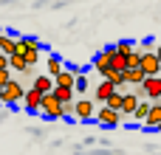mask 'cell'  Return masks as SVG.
<instances>
[{"mask_svg": "<svg viewBox=\"0 0 161 155\" xmlns=\"http://www.w3.org/2000/svg\"><path fill=\"white\" fill-rule=\"evenodd\" d=\"M23 82L20 79H8L6 85H3V93H0V104L3 107H17L20 104V99H23Z\"/></svg>", "mask_w": 161, "mask_h": 155, "instance_id": "obj_1", "label": "cell"}, {"mask_svg": "<svg viewBox=\"0 0 161 155\" xmlns=\"http://www.w3.org/2000/svg\"><path fill=\"white\" fill-rule=\"evenodd\" d=\"M40 116H45L48 121H57V119H62V104L54 99V93L48 90V93H42V99H40V110H37Z\"/></svg>", "mask_w": 161, "mask_h": 155, "instance_id": "obj_2", "label": "cell"}, {"mask_svg": "<svg viewBox=\"0 0 161 155\" xmlns=\"http://www.w3.org/2000/svg\"><path fill=\"white\" fill-rule=\"evenodd\" d=\"M139 68L144 71V76H161V54L158 51H147L139 56Z\"/></svg>", "mask_w": 161, "mask_h": 155, "instance_id": "obj_3", "label": "cell"}, {"mask_svg": "<svg viewBox=\"0 0 161 155\" xmlns=\"http://www.w3.org/2000/svg\"><path fill=\"white\" fill-rule=\"evenodd\" d=\"M71 119H74V121H93V102H91L88 96H79V99H74Z\"/></svg>", "mask_w": 161, "mask_h": 155, "instance_id": "obj_4", "label": "cell"}, {"mask_svg": "<svg viewBox=\"0 0 161 155\" xmlns=\"http://www.w3.org/2000/svg\"><path fill=\"white\" fill-rule=\"evenodd\" d=\"M139 88L147 102H161V76H144V82Z\"/></svg>", "mask_w": 161, "mask_h": 155, "instance_id": "obj_5", "label": "cell"}, {"mask_svg": "<svg viewBox=\"0 0 161 155\" xmlns=\"http://www.w3.org/2000/svg\"><path fill=\"white\" fill-rule=\"evenodd\" d=\"M93 119L102 124V127H119L122 124V116L116 113V110H110V107H99V110H93Z\"/></svg>", "mask_w": 161, "mask_h": 155, "instance_id": "obj_6", "label": "cell"}, {"mask_svg": "<svg viewBox=\"0 0 161 155\" xmlns=\"http://www.w3.org/2000/svg\"><path fill=\"white\" fill-rule=\"evenodd\" d=\"M142 124L147 130H158L161 127V102H150V110H147V116H144Z\"/></svg>", "mask_w": 161, "mask_h": 155, "instance_id": "obj_7", "label": "cell"}, {"mask_svg": "<svg viewBox=\"0 0 161 155\" xmlns=\"http://www.w3.org/2000/svg\"><path fill=\"white\" fill-rule=\"evenodd\" d=\"M40 99H42V93L40 90H34V88H28V90H23V104H25V113H37L40 110Z\"/></svg>", "mask_w": 161, "mask_h": 155, "instance_id": "obj_8", "label": "cell"}, {"mask_svg": "<svg viewBox=\"0 0 161 155\" xmlns=\"http://www.w3.org/2000/svg\"><path fill=\"white\" fill-rule=\"evenodd\" d=\"M25 48H45V45L37 37H25V34L23 37H14V54H23Z\"/></svg>", "mask_w": 161, "mask_h": 155, "instance_id": "obj_9", "label": "cell"}, {"mask_svg": "<svg viewBox=\"0 0 161 155\" xmlns=\"http://www.w3.org/2000/svg\"><path fill=\"white\" fill-rule=\"evenodd\" d=\"M122 76H125V85H130V88L144 82V71L142 68H127V71H122Z\"/></svg>", "mask_w": 161, "mask_h": 155, "instance_id": "obj_10", "label": "cell"}, {"mask_svg": "<svg viewBox=\"0 0 161 155\" xmlns=\"http://www.w3.org/2000/svg\"><path fill=\"white\" fill-rule=\"evenodd\" d=\"M74 79H76V73L68 71V68H62V71L54 76V85H57V88H71V90H74Z\"/></svg>", "mask_w": 161, "mask_h": 155, "instance_id": "obj_11", "label": "cell"}, {"mask_svg": "<svg viewBox=\"0 0 161 155\" xmlns=\"http://www.w3.org/2000/svg\"><path fill=\"white\" fill-rule=\"evenodd\" d=\"M113 90H116V85H110V82H108V79H102V82H99V85H96V88H93V99H96V102H102V104H105V99H108V96H110V93H113Z\"/></svg>", "mask_w": 161, "mask_h": 155, "instance_id": "obj_12", "label": "cell"}, {"mask_svg": "<svg viewBox=\"0 0 161 155\" xmlns=\"http://www.w3.org/2000/svg\"><path fill=\"white\" fill-rule=\"evenodd\" d=\"M110 48H105V51H99L96 56H93V71H99V73H105L108 68H110Z\"/></svg>", "mask_w": 161, "mask_h": 155, "instance_id": "obj_13", "label": "cell"}, {"mask_svg": "<svg viewBox=\"0 0 161 155\" xmlns=\"http://www.w3.org/2000/svg\"><path fill=\"white\" fill-rule=\"evenodd\" d=\"M31 88H34V90H40V93H48V90L54 88V79H51L48 73H42V76H34Z\"/></svg>", "mask_w": 161, "mask_h": 155, "instance_id": "obj_14", "label": "cell"}, {"mask_svg": "<svg viewBox=\"0 0 161 155\" xmlns=\"http://www.w3.org/2000/svg\"><path fill=\"white\" fill-rule=\"evenodd\" d=\"M51 93H54V99H57L59 104H68V102H74V99H76L71 88H57V85H54V88H51Z\"/></svg>", "mask_w": 161, "mask_h": 155, "instance_id": "obj_15", "label": "cell"}, {"mask_svg": "<svg viewBox=\"0 0 161 155\" xmlns=\"http://www.w3.org/2000/svg\"><path fill=\"white\" fill-rule=\"evenodd\" d=\"M147 110H150V102H147V99H139V104H136L133 113H130V121H144Z\"/></svg>", "mask_w": 161, "mask_h": 155, "instance_id": "obj_16", "label": "cell"}, {"mask_svg": "<svg viewBox=\"0 0 161 155\" xmlns=\"http://www.w3.org/2000/svg\"><path fill=\"white\" fill-rule=\"evenodd\" d=\"M8 68H14V71H20V73H25V76L31 73V68L23 62V56H20V54H11V56H8Z\"/></svg>", "mask_w": 161, "mask_h": 155, "instance_id": "obj_17", "label": "cell"}, {"mask_svg": "<svg viewBox=\"0 0 161 155\" xmlns=\"http://www.w3.org/2000/svg\"><path fill=\"white\" fill-rule=\"evenodd\" d=\"M0 54H6V56L14 54V37L11 34H3L0 31Z\"/></svg>", "mask_w": 161, "mask_h": 155, "instance_id": "obj_18", "label": "cell"}, {"mask_svg": "<svg viewBox=\"0 0 161 155\" xmlns=\"http://www.w3.org/2000/svg\"><path fill=\"white\" fill-rule=\"evenodd\" d=\"M62 65H65V62H62L57 54H48V76H51V79H54V76L62 71Z\"/></svg>", "mask_w": 161, "mask_h": 155, "instance_id": "obj_19", "label": "cell"}, {"mask_svg": "<svg viewBox=\"0 0 161 155\" xmlns=\"http://www.w3.org/2000/svg\"><path fill=\"white\" fill-rule=\"evenodd\" d=\"M133 48H136V42H133V40H119V42L113 45V51H116V54H122V56L133 54Z\"/></svg>", "mask_w": 161, "mask_h": 155, "instance_id": "obj_20", "label": "cell"}, {"mask_svg": "<svg viewBox=\"0 0 161 155\" xmlns=\"http://www.w3.org/2000/svg\"><path fill=\"white\" fill-rule=\"evenodd\" d=\"M108 62H110V71H125V68H127V65H125V56L116 54L113 45H110V59H108Z\"/></svg>", "mask_w": 161, "mask_h": 155, "instance_id": "obj_21", "label": "cell"}, {"mask_svg": "<svg viewBox=\"0 0 161 155\" xmlns=\"http://www.w3.org/2000/svg\"><path fill=\"white\" fill-rule=\"evenodd\" d=\"M88 90H91L88 76H85V73H76V79H74V93H82V96H85Z\"/></svg>", "mask_w": 161, "mask_h": 155, "instance_id": "obj_22", "label": "cell"}, {"mask_svg": "<svg viewBox=\"0 0 161 155\" xmlns=\"http://www.w3.org/2000/svg\"><path fill=\"white\" fill-rule=\"evenodd\" d=\"M20 56H23V62L31 68V65H37V59H40V48H25Z\"/></svg>", "mask_w": 161, "mask_h": 155, "instance_id": "obj_23", "label": "cell"}, {"mask_svg": "<svg viewBox=\"0 0 161 155\" xmlns=\"http://www.w3.org/2000/svg\"><path fill=\"white\" fill-rule=\"evenodd\" d=\"M105 107H110V110H116V113H119V107H122V93H119V90H113V93L105 99Z\"/></svg>", "mask_w": 161, "mask_h": 155, "instance_id": "obj_24", "label": "cell"}, {"mask_svg": "<svg viewBox=\"0 0 161 155\" xmlns=\"http://www.w3.org/2000/svg\"><path fill=\"white\" fill-rule=\"evenodd\" d=\"M136 51H139V54H147V51H156V40H153V37H147V40L136 42Z\"/></svg>", "mask_w": 161, "mask_h": 155, "instance_id": "obj_25", "label": "cell"}, {"mask_svg": "<svg viewBox=\"0 0 161 155\" xmlns=\"http://www.w3.org/2000/svg\"><path fill=\"white\" fill-rule=\"evenodd\" d=\"M8 79H11V71L8 68H0V85H6Z\"/></svg>", "mask_w": 161, "mask_h": 155, "instance_id": "obj_26", "label": "cell"}, {"mask_svg": "<svg viewBox=\"0 0 161 155\" xmlns=\"http://www.w3.org/2000/svg\"><path fill=\"white\" fill-rule=\"evenodd\" d=\"M0 68H8V56L6 54H0Z\"/></svg>", "mask_w": 161, "mask_h": 155, "instance_id": "obj_27", "label": "cell"}, {"mask_svg": "<svg viewBox=\"0 0 161 155\" xmlns=\"http://www.w3.org/2000/svg\"><path fill=\"white\" fill-rule=\"evenodd\" d=\"M0 3H14V0H0Z\"/></svg>", "mask_w": 161, "mask_h": 155, "instance_id": "obj_28", "label": "cell"}, {"mask_svg": "<svg viewBox=\"0 0 161 155\" xmlns=\"http://www.w3.org/2000/svg\"><path fill=\"white\" fill-rule=\"evenodd\" d=\"M0 93H3V85H0Z\"/></svg>", "mask_w": 161, "mask_h": 155, "instance_id": "obj_29", "label": "cell"}]
</instances>
